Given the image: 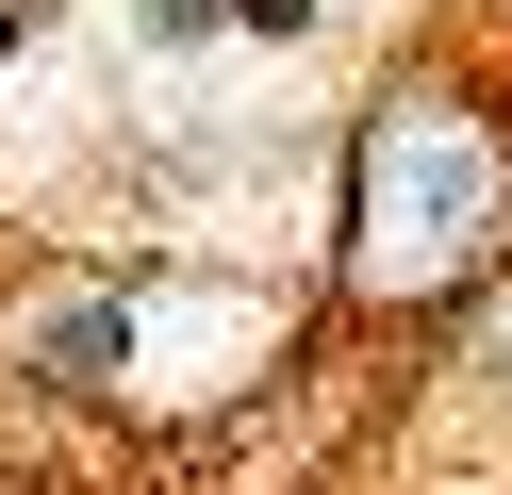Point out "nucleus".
<instances>
[{
    "label": "nucleus",
    "mask_w": 512,
    "mask_h": 495,
    "mask_svg": "<svg viewBox=\"0 0 512 495\" xmlns=\"http://www.w3.org/2000/svg\"><path fill=\"white\" fill-rule=\"evenodd\" d=\"M215 17H232V0H149V33H215Z\"/></svg>",
    "instance_id": "1"
},
{
    "label": "nucleus",
    "mask_w": 512,
    "mask_h": 495,
    "mask_svg": "<svg viewBox=\"0 0 512 495\" xmlns=\"http://www.w3.org/2000/svg\"><path fill=\"white\" fill-rule=\"evenodd\" d=\"M232 17H248V33H314V0H232Z\"/></svg>",
    "instance_id": "2"
},
{
    "label": "nucleus",
    "mask_w": 512,
    "mask_h": 495,
    "mask_svg": "<svg viewBox=\"0 0 512 495\" xmlns=\"http://www.w3.org/2000/svg\"><path fill=\"white\" fill-rule=\"evenodd\" d=\"M34 17H50V0H0V33H34Z\"/></svg>",
    "instance_id": "3"
}]
</instances>
